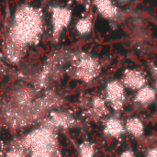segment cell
I'll use <instances>...</instances> for the list:
<instances>
[{"label": "cell", "mask_w": 157, "mask_h": 157, "mask_svg": "<svg viewBox=\"0 0 157 157\" xmlns=\"http://www.w3.org/2000/svg\"><path fill=\"white\" fill-rule=\"evenodd\" d=\"M43 22L40 7L23 4L17 8L6 39L25 48L37 44L43 33Z\"/></svg>", "instance_id": "1"}, {"label": "cell", "mask_w": 157, "mask_h": 157, "mask_svg": "<svg viewBox=\"0 0 157 157\" xmlns=\"http://www.w3.org/2000/svg\"><path fill=\"white\" fill-rule=\"evenodd\" d=\"M73 75L86 83L93 81L98 76L101 65L98 58L85 52H75L72 55Z\"/></svg>", "instance_id": "2"}, {"label": "cell", "mask_w": 157, "mask_h": 157, "mask_svg": "<svg viewBox=\"0 0 157 157\" xmlns=\"http://www.w3.org/2000/svg\"><path fill=\"white\" fill-rule=\"evenodd\" d=\"M73 13L72 9L63 6L51 7V23L52 29V40L57 41L63 31L70 25Z\"/></svg>", "instance_id": "3"}, {"label": "cell", "mask_w": 157, "mask_h": 157, "mask_svg": "<svg viewBox=\"0 0 157 157\" xmlns=\"http://www.w3.org/2000/svg\"><path fill=\"white\" fill-rule=\"evenodd\" d=\"M106 100L115 111H121L124 108L126 101L125 86L121 81L113 79L107 83L105 87Z\"/></svg>", "instance_id": "4"}, {"label": "cell", "mask_w": 157, "mask_h": 157, "mask_svg": "<svg viewBox=\"0 0 157 157\" xmlns=\"http://www.w3.org/2000/svg\"><path fill=\"white\" fill-rule=\"evenodd\" d=\"M121 83L125 88L137 91L146 86L147 76L140 69L128 68L123 72Z\"/></svg>", "instance_id": "5"}, {"label": "cell", "mask_w": 157, "mask_h": 157, "mask_svg": "<svg viewBox=\"0 0 157 157\" xmlns=\"http://www.w3.org/2000/svg\"><path fill=\"white\" fill-rule=\"evenodd\" d=\"M98 13L108 20H116L120 16V8L113 0H92Z\"/></svg>", "instance_id": "6"}, {"label": "cell", "mask_w": 157, "mask_h": 157, "mask_svg": "<svg viewBox=\"0 0 157 157\" xmlns=\"http://www.w3.org/2000/svg\"><path fill=\"white\" fill-rule=\"evenodd\" d=\"M27 48L17 45L6 39L4 44V53L6 58L12 63H18L26 52Z\"/></svg>", "instance_id": "7"}, {"label": "cell", "mask_w": 157, "mask_h": 157, "mask_svg": "<svg viewBox=\"0 0 157 157\" xmlns=\"http://www.w3.org/2000/svg\"><path fill=\"white\" fill-rule=\"evenodd\" d=\"M124 123L116 117H111L108 119L104 125V133L107 136L119 138L125 133Z\"/></svg>", "instance_id": "8"}, {"label": "cell", "mask_w": 157, "mask_h": 157, "mask_svg": "<svg viewBox=\"0 0 157 157\" xmlns=\"http://www.w3.org/2000/svg\"><path fill=\"white\" fill-rule=\"evenodd\" d=\"M156 90L149 86H145L141 89L137 90L136 94L134 95L133 100L136 104L141 106H148L154 103L156 99Z\"/></svg>", "instance_id": "9"}, {"label": "cell", "mask_w": 157, "mask_h": 157, "mask_svg": "<svg viewBox=\"0 0 157 157\" xmlns=\"http://www.w3.org/2000/svg\"><path fill=\"white\" fill-rule=\"evenodd\" d=\"M125 131L135 138H140L144 134V124L141 119L138 117L129 118L125 124Z\"/></svg>", "instance_id": "10"}, {"label": "cell", "mask_w": 157, "mask_h": 157, "mask_svg": "<svg viewBox=\"0 0 157 157\" xmlns=\"http://www.w3.org/2000/svg\"><path fill=\"white\" fill-rule=\"evenodd\" d=\"M75 30L80 36H87L93 29V18L91 16H85L75 23Z\"/></svg>", "instance_id": "11"}, {"label": "cell", "mask_w": 157, "mask_h": 157, "mask_svg": "<svg viewBox=\"0 0 157 157\" xmlns=\"http://www.w3.org/2000/svg\"><path fill=\"white\" fill-rule=\"evenodd\" d=\"M92 110L97 117H102L108 114V108L105 100L99 97L94 98L92 102Z\"/></svg>", "instance_id": "12"}, {"label": "cell", "mask_w": 157, "mask_h": 157, "mask_svg": "<svg viewBox=\"0 0 157 157\" xmlns=\"http://www.w3.org/2000/svg\"><path fill=\"white\" fill-rule=\"evenodd\" d=\"M95 148L90 143H83L80 146V157H94Z\"/></svg>", "instance_id": "13"}, {"label": "cell", "mask_w": 157, "mask_h": 157, "mask_svg": "<svg viewBox=\"0 0 157 157\" xmlns=\"http://www.w3.org/2000/svg\"><path fill=\"white\" fill-rule=\"evenodd\" d=\"M119 157H136V155L132 149H127V150H124L119 155Z\"/></svg>", "instance_id": "14"}, {"label": "cell", "mask_w": 157, "mask_h": 157, "mask_svg": "<svg viewBox=\"0 0 157 157\" xmlns=\"http://www.w3.org/2000/svg\"><path fill=\"white\" fill-rule=\"evenodd\" d=\"M145 157H157V146L149 149L145 155Z\"/></svg>", "instance_id": "15"}, {"label": "cell", "mask_w": 157, "mask_h": 157, "mask_svg": "<svg viewBox=\"0 0 157 157\" xmlns=\"http://www.w3.org/2000/svg\"><path fill=\"white\" fill-rule=\"evenodd\" d=\"M152 74L155 77V89L157 92V65L152 66Z\"/></svg>", "instance_id": "16"}, {"label": "cell", "mask_w": 157, "mask_h": 157, "mask_svg": "<svg viewBox=\"0 0 157 157\" xmlns=\"http://www.w3.org/2000/svg\"><path fill=\"white\" fill-rule=\"evenodd\" d=\"M119 3H121V4H126V3H128L130 0H117Z\"/></svg>", "instance_id": "17"}]
</instances>
